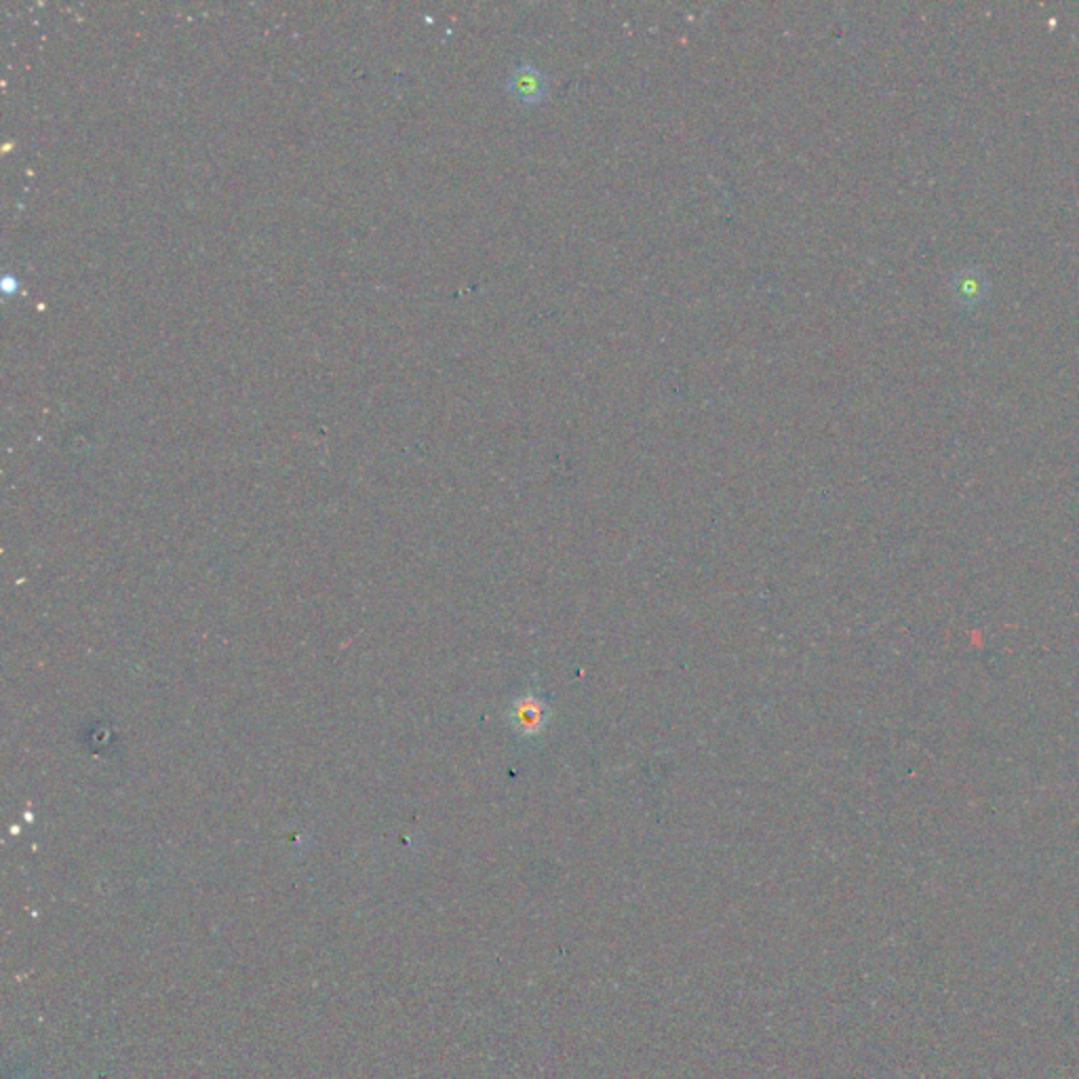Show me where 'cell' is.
Wrapping results in <instances>:
<instances>
[{
	"label": "cell",
	"instance_id": "obj_2",
	"mask_svg": "<svg viewBox=\"0 0 1079 1079\" xmlns=\"http://www.w3.org/2000/svg\"><path fill=\"white\" fill-rule=\"evenodd\" d=\"M549 717H551L549 705L544 702V698H540L536 694H526V696L517 698L512 705V712H510L512 728L526 738L540 734L547 728Z\"/></svg>",
	"mask_w": 1079,
	"mask_h": 1079
},
{
	"label": "cell",
	"instance_id": "obj_1",
	"mask_svg": "<svg viewBox=\"0 0 1079 1079\" xmlns=\"http://www.w3.org/2000/svg\"><path fill=\"white\" fill-rule=\"evenodd\" d=\"M506 92L523 106L542 104L549 95V76L528 62L517 64L506 76Z\"/></svg>",
	"mask_w": 1079,
	"mask_h": 1079
}]
</instances>
